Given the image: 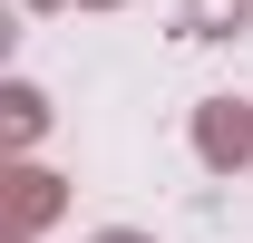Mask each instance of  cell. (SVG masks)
<instances>
[{
	"instance_id": "obj_1",
	"label": "cell",
	"mask_w": 253,
	"mask_h": 243,
	"mask_svg": "<svg viewBox=\"0 0 253 243\" xmlns=\"http://www.w3.org/2000/svg\"><path fill=\"white\" fill-rule=\"evenodd\" d=\"M195 146H205V165H244V156H253V117L234 107V97H214L205 126H195Z\"/></svg>"
},
{
	"instance_id": "obj_4",
	"label": "cell",
	"mask_w": 253,
	"mask_h": 243,
	"mask_svg": "<svg viewBox=\"0 0 253 243\" xmlns=\"http://www.w3.org/2000/svg\"><path fill=\"white\" fill-rule=\"evenodd\" d=\"M97 243H136V234H97Z\"/></svg>"
},
{
	"instance_id": "obj_3",
	"label": "cell",
	"mask_w": 253,
	"mask_h": 243,
	"mask_svg": "<svg viewBox=\"0 0 253 243\" xmlns=\"http://www.w3.org/2000/svg\"><path fill=\"white\" fill-rule=\"evenodd\" d=\"M10 136H39V88H10Z\"/></svg>"
},
{
	"instance_id": "obj_5",
	"label": "cell",
	"mask_w": 253,
	"mask_h": 243,
	"mask_svg": "<svg viewBox=\"0 0 253 243\" xmlns=\"http://www.w3.org/2000/svg\"><path fill=\"white\" fill-rule=\"evenodd\" d=\"M30 10H59V0H30Z\"/></svg>"
},
{
	"instance_id": "obj_6",
	"label": "cell",
	"mask_w": 253,
	"mask_h": 243,
	"mask_svg": "<svg viewBox=\"0 0 253 243\" xmlns=\"http://www.w3.org/2000/svg\"><path fill=\"white\" fill-rule=\"evenodd\" d=\"M88 10H107V0H88Z\"/></svg>"
},
{
	"instance_id": "obj_2",
	"label": "cell",
	"mask_w": 253,
	"mask_h": 243,
	"mask_svg": "<svg viewBox=\"0 0 253 243\" xmlns=\"http://www.w3.org/2000/svg\"><path fill=\"white\" fill-rule=\"evenodd\" d=\"M244 20V0H185V39H224Z\"/></svg>"
}]
</instances>
